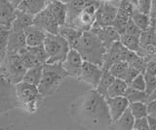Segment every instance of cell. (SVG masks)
I'll list each match as a JSON object with an SVG mask.
<instances>
[{
    "label": "cell",
    "instance_id": "cell-1",
    "mask_svg": "<svg viewBox=\"0 0 156 130\" xmlns=\"http://www.w3.org/2000/svg\"><path fill=\"white\" fill-rule=\"evenodd\" d=\"M70 115L81 124L91 127H109L111 118L106 100L96 89L81 95L70 106Z\"/></svg>",
    "mask_w": 156,
    "mask_h": 130
},
{
    "label": "cell",
    "instance_id": "cell-2",
    "mask_svg": "<svg viewBox=\"0 0 156 130\" xmlns=\"http://www.w3.org/2000/svg\"><path fill=\"white\" fill-rule=\"evenodd\" d=\"M73 50L78 52L84 62H89L100 67L102 66L106 50L93 32H83Z\"/></svg>",
    "mask_w": 156,
    "mask_h": 130
},
{
    "label": "cell",
    "instance_id": "cell-3",
    "mask_svg": "<svg viewBox=\"0 0 156 130\" xmlns=\"http://www.w3.org/2000/svg\"><path fill=\"white\" fill-rule=\"evenodd\" d=\"M66 77L68 76L62 68V63L43 64L42 78L37 86L41 97H48L53 95Z\"/></svg>",
    "mask_w": 156,
    "mask_h": 130
},
{
    "label": "cell",
    "instance_id": "cell-4",
    "mask_svg": "<svg viewBox=\"0 0 156 130\" xmlns=\"http://www.w3.org/2000/svg\"><path fill=\"white\" fill-rule=\"evenodd\" d=\"M27 68L23 64L18 52H8L0 64V73L9 84L16 85L23 82Z\"/></svg>",
    "mask_w": 156,
    "mask_h": 130
},
{
    "label": "cell",
    "instance_id": "cell-5",
    "mask_svg": "<svg viewBox=\"0 0 156 130\" xmlns=\"http://www.w3.org/2000/svg\"><path fill=\"white\" fill-rule=\"evenodd\" d=\"M15 89H16V97L19 108L23 109L30 115L37 113L39 102L41 99V95L39 93L37 86L21 82L15 85Z\"/></svg>",
    "mask_w": 156,
    "mask_h": 130
},
{
    "label": "cell",
    "instance_id": "cell-6",
    "mask_svg": "<svg viewBox=\"0 0 156 130\" xmlns=\"http://www.w3.org/2000/svg\"><path fill=\"white\" fill-rule=\"evenodd\" d=\"M43 47L48 57V64L62 63L70 50L68 43L58 34H47Z\"/></svg>",
    "mask_w": 156,
    "mask_h": 130
},
{
    "label": "cell",
    "instance_id": "cell-7",
    "mask_svg": "<svg viewBox=\"0 0 156 130\" xmlns=\"http://www.w3.org/2000/svg\"><path fill=\"white\" fill-rule=\"evenodd\" d=\"M102 1H96V0H87L85 6L80 11L67 26H70L79 32L83 33L90 31L95 23V18L97 11L99 10Z\"/></svg>",
    "mask_w": 156,
    "mask_h": 130
},
{
    "label": "cell",
    "instance_id": "cell-8",
    "mask_svg": "<svg viewBox=\"0 0 156 130\" xmlns=\"http://www.w3.org/2000/svg\"><path fill=\"white\" fill-rule=\"evenodd\" d=\"M19 108L15 85L9 84L0 73V115Z\"/></svg>",
    "mask_w": 156,
    "mask_h": 130
},
{
    "label": "cell",
    "instance_id": "cell-9",
    "mask_svg": "<svg viewBox=\"0 0 156 130\" xmlns=\"http://www.w3.org/2000/svg\"><path fill=\"white\" fill-rule=\"evenodd\" d=\"M118 5H115L111 1H102L99 10L97 11L95 23L93 26L95 27L112 26L117 14Z\"/></svg>",
    "mask_w": 156,
    "mask_h": 130
},
{
    "label": "cell",
    "instance_id": "cell-10",
    "mask_svg": "<svg viewBox=\"0 0 156 130\" xmlns=\"http://www.w3.org/2000/svg\"><path fill=\"white\" fill-rule=\"evenodd\" d=\"M134 9H135V6H134L133 1L123 0V1L119 2L115 20L113 22V25H112V27L119 33V35H122L124 33L125 27L127 25V23H128V22L131 20Z\"/></svg>",
    "mask_w": 156,
    "mask_h": 130
},
{
    "label": "cell",
    "instance_id": "cell-11",
    "mask_svg": "<svg viewBox=\"0 0 156 130\" xmlns=\"http://www.w3.org/2000/svg\"><path fill=\"white\" fill-rule=\"evenodd\" d=\"M102 73H104V71H102L101 67L89 63V62H83L80 74L77 80L91 85L93 89H96L100 83Z\"/></svg>",
    "mask_w": 156,
    "mask_h": 130
},
{
    "label": "cell",
    "instance_id": "cell-12",
    "mask_svg": "<svg viewBox=\"0 0 156 130\" xmlns=\"http://www.w3.org/2000/svg\"><path fill=\"white\" fill-rule=\"evenodd\" d=\"M33 25L41 28L47 34H58V27H60L56 18L47 7L34 17Z\"/></svg>",
    "mask_w": 156,
    "mask_h": 130
},
{
    "label": "cell",
    "instance_id": "cell-13",
    "mask_svg": "<svg viewBox=\"0 0 156 130\" xmlns=\"http://www.w3.org/2000/svg\"><path fill=\"white\" fill-rule=\"evenodd\" d=\"M83 62L84 61H83L81 55L78 54V52L70 49L69 52H67L66 59L62 62V68L66 72L67 76L77 79L79 77Z\"/></svg>",
    "mask_w": 156,
    "mask_h": 130
},
{
    "label": "cell",
    "instance_id": "cell-14",
    "mask_svg": "<svg viewBox=\"0 0 156 130\" xmlns=\"http://www.w3.org/2000/svg\"><path fill=\"white\" fill-rule=\"evenodd\" d=\"M126 49L122 46L120 41L115 42L109 49H107L105 56H104V62H102L101 69L102 71H108L110 67L115 64L116 62L123 61Z\"/></svg>",
    "mask_w": 156,
    "mask_h": 130
},
{
    "label": "cell",
    "instance_id": "cell-15",
    "mask_svg": "<svg viewBox=\"0 0 156 130\" xmlns=\"http://www.w3.org/2000/svg\"><path fill=\"white\" fill-rule=\"evenodd\" d=\"M91 32L99 38V40L104 45L105 50L114 44L115 42H118L120 40V35L112 26H106V27H95L93 26L91 28Z\"/></svg>",
    "mask_w": 156,
    "mask_h": 130
},
{
    "label": "cell",
    "instance_id": "cell-16",
    "mask_svg": "<svg viewBox=\"0 0 156 130\" xmlns=\"http://www.w3.org/2000/svg\"><path fill=\"white\" fill-rule=\"evenodd\" d=\"M106 104L108 108L109 115L111 118V122L119 118L127 110L129 109V101L127 100L125 96L121 97H113L106 98Z\"/></svg>",
    "mask_w": 156,
    "mask_h": 130
},
{
    "label": "cell",
    "instance_id": "cell-17",
    "mask_svg": "<svg viewBox=\"0 0 156 130\" xmlns=\"http://www.w3.org/2000/svg\"><path fill=\"white\" fill-rule=\"evenodd\" d=\"M27 48V41L24 31H15L10 29L6 52H19L21 50Z\"/></svg>",
    "mask_w": 156,
    "mask_h": 130
},
{
    "label": "cell",
    "instance_id": "cell-18",
    "mask_svg": "<svg viewBox=\"0 0 156 130\" xmlns=\"http://www.w3.org/2000/svg\"><path fill=\"white\" fill-rule=\"evenodd\" d=\"M24 35H26L27 48H33L43 45L47 33L43 31L41 28L31 25L24 30Z\"/></svg>",
    "mask_w": 156,
    "mask_h": 130
},
{
    "label": "cell",
    "instance_id": "cell-19",
    "mask_svg": "<svg viewBox=\"0 0 156 130\" xmlns=\"http://www.w3.org/2000/svg\"><path fill=\"white\" fill-rule=\"evenodd\" d=\"M48 2L46 0H22L17 10L35 17L47 7Z\"/></svg>",
    "mask_w": 156,
    "mask_h": 130
},
{
    "label": "cell",
    "instance_id": "cell-20",
    "mask_svg": "<svg viewBox=\"0 0 156 130\" xmlns=\"http://www.w3.org/2000/svg\"><path fill=\"white\" fill-rule=\"evenodd\" d=\"M15 12L16 9H14L10 1L0 0V26L11 29L12 22L15 18Z\"/></svg>",
    "mask_w": 156,
    "mask_h": 130
},
{
    "label": "cell",
    "instance_id": "cell-21",
    "mask_svg": "<svg viewBox=\"0 0 156 130\" xmlns=\"http://www.w3.org/2000/svg\"><path fill=\"white\" fill-rule=\"evenodd\" d=\"M47 8L49 11L52 13L54 18H56L58 25H65L66 21V5L63 1H58V0H53L49 1Z\"/></svg>",
    "mask_w": 156,
    "mask_h": 130
},
{
    "label": "cell",
    "instance_id": "cell-22",
    "mask_svg": "<svg viewBox=\"0 0 156 130\" xmlns=\"http://www.w3.org/2000/svg\"><path fill=\"white\" fill-rule=\"evenodd\" d=\"M33 16L27 15V14L16 10L14 21L11 25V29L15 31H24L27 27L33 25Z\"/></svg>",
    "mask_w": 156,
    "mask_h": 130
},
{
    "label": "cell",
    "instance_id": "cell-23",
    "mask_svg": "<svg viewBox=\"0 0 156 130\" xmlns=\"http://www.w3.org/2000/svg\"><path fill=\"white\" fill-rule=\"evenodd\" d=\"M134 124L135 118L131 115L130 111L127 110L119 118L110 123L108 128L110 130H134Z\"/></svg>",
    "mask_w": 156,
    "mask_h": 130
},
{
    "label": "cell",
    "instance_id": "cell-24",
    "mask_svg": "<svg viewBox=\"0 0 156 130\" xmlns=\"http://www.w3.org/2000/svg\"><path fill=\"white\" fill-rule=\"evenodd\" d=\"M58 34L61 35L63 39L68 43V46H69L70 49H74L78 40L80 39L82 33L74 29V28L65 25H62L58 27Z\"/></svg>",
    "mask_w": 156,
    "mask_h": 130
},
{
    "label": "cell",
    "instance_id": "cell-25",
    "mask_svg": "<svg viewBox=\"0 0 156 130\" xmlns=\"http://www.w3.org/2000/svg\"><path fill=\"white\" fill-rule=\"evenodd\" d=\"M86 1L87 0H70V1L65 2L66 5V25H68L76 18V16L83 9V7L85 6Z\"/></svg>",
    "mask_w": 156,
    "mask_h": 130
},
{
    "label": "cell",
    "instance_id": "cell-26",
    "mask_svg": "<svg viewBox=\"0 0 156 130\" xmlns=\"http://www.w3.org/2000/svg\"><path fill=\"white\" fill-rule=\"evenodd\" d=\"M42 71H43V65H38L27 69L26 74L23 76V82L34 86H38L42 78Z\"/></svg>",
    "mask_w": 156,
    "mask_h": 130
},
{
    "label": "cell",
    "instance_id": "cell-27",
    "mask_svg": "<svg viewBox=\"0 0 156 130\" xmlns=\"http://www.w3.org/2000/svg\"><path fill=\"white\" fill-rule=\"evenodd\" d=\"M128 84L123 80L115 79L114 82L110 85V88L107 90V98L113 97H121L125 96V93L128 89Z\"/></svg>",
    "mask_w": 156,
    "mask_h": 130
},
{
    "label": "cell",
    "instance_id": "cell-28",
    "mask_svg": "<svg viewBox=\"0 0 156 130\" xmlns=\"http://www.w3.org/2000/svg\"><path fill=\"white\" fill-rule=\"evenodd\" d=\"M120 43L122 44L126 50H128L132 52L138 54L140 50V37L138 36H132V35H120Z\"/></svg>",
    "mask_w": 156,
    "mask_h": 130
},
{
    "label": "cell",
    "instance_id": "cell-29",
    "mask_svg": "<svg viewBox=\"0 0 156 130\" xmlns=\"http://www.w3.org/2000/svg\"><path fill=\"white\" fill-rule=\"evenodd\" d=\"M129 69H130V65L127 62L119 61L112 65L108 69V72L115 79L126 81L127 76H128L129 73Z\"/></svg>",
    "mask_w": 156,
    "mask_h": 130
},
{
    "label": "cell",
    "instance_id": "cell-30",
    "mask_svg": "<svg viewBox=\"0 0 156 130\" xmlns=\"http://www.w3.org/2000/svg\"><path fill=\"white\" fill-rule=\"evenodd\" d=\"M114 80H115V78L109 73L108 71H104V73H102V76L100 80V83L98 85L96 90L106 99L107 98V90H108V88H110V85L114 82Z\"/></svg>",
    "mask_w": 156,
    "mask_h": 130
},
{
    "label": "cell",
    "instance_id": "cell-31",
    "mask_svg": "<svg viewBox=\"0 0 156 130\" xmlns=\"http://www.w3.org/2000/svg\"><path fill=\"white\" fill-rule=\"evenodd\" d=\"M131 20L133 21V22L138 26L141 32H144L145 30H147L150 26V20H149V16H146L138 12L136 10V8L134 9L133 14H132Z\"/></svg>",
    "mask_w": 156,
    "mask_h": 130
},
{
    "label": "cell",
    "instance_id": "cell-32",
    "mask_svg": "<svg viewBox=\"0 0 156 130\" xmlns=\"http://www.w3.org/2000/svg\"><path fill=\"white\" fill-rule=\"evenodd\" d=\"M125 97L129 101V103H136V102L147 103V100H148V95L145 92L129 88V86L125 93Z\"/></svg>",
    "mask_w": 156,
    "mask_h": 130
},
{
    "label": "cell",
    "instance_id": "cell-33",
    "mask_svg": "<svg viewBox=\"0 0 156 130\" xmlns=\"http://www.w3.org/2000/svg\"><path fill=\"white\" fill-rule=\"evenodd\" d=\"M18 54L20 57H21V60L23 62V64L24 65V67L27 68V70L29 68H32V67L38 66V65H42L39 63V61L35 58V56L27 50V48L21 50Z\"/></svg>",
    "mask_w": 156,
    "mask_h": 130
},
{
    "label": "cell",
    "instance_id": "cell-34",
    "mask_svg": "<svg viewBox=\"0 0 156 130\" xmlns=\"http://www.w3.org/2000/svg\"><path fill=\"white\" fill-rule=\"evenodd\" d=\"M131 115H133L135 119L143 118L147 117V108H146V103L136 102V103H130L129 109Z\"/></svg>",
    "mask_w": 156,
    "mask_h": 130
},
{
    "label": "cell",
    "instance_id": "cell-35",
    "mask_svg": "<svg viewBox=\"0 0 156 130\" xmlns=\"http://www.w3.org/2000/svg\"><path fill=\"white\" fill-rule=\"evenodd\" d=\"M140 48L156 44V34L154 32L153 27H149L147 30L141 32L140 36Z\"/></svg>",
    "mask_w": 156,
    "mask_h": 130
},
{
    "label": "cell",
    "instance_id": "cell-36",
    "mask_svg": "<svg viewBox=\"0 0 156 130\" xmlns=\"http://www.w3.org/2000/svg\"><path fill=\"white\" fill-rule=\"evenodd\" d=\"M27 50L31 52V54L35 56V58L39 61L40 64H45L47 63L48 57L46 55V52L44 50V47L42 46H38V47H33V48H27Z\"/></svg>",
    "mask_w": 156,
    "mask_h": 130
},
{
    "label": "cell",
    "instance_id": "cell-37",
    "mask_svg": "<svg viewBox=\"0 0 156 130\" xmlns=\"http://www.w3.org/2000/svg\"><path fill=\"white\" fill-rule=\"evenodd\" d=\"M136 10L144 14V15L149 16L151 10V0H138V1H133Z\"/></svg>",
    "mask_w": 156,
    "mask_h": 130
},
{
    "label": "cell",
    "instance_id": "cell-38",
    "mask_svg": "<svg viewBox=\"0 0 156 130\" xmlns=\"http://www.w3.org/2000/svg\"><path fill=\"white\" fill-rule=\"evenodd\" d=\"M128 85H129V88L145 92V81H144V74H139Z\"/></svg>",
    "mask_w": 156,
    "mask_h": 130
},
{
    "label": "cell",
    "instance_id": "cell-39",
    "mask_svg": "<svg viewBox=\"0 0 156 130\" xmlns=\"http://www.w3.org/2000/svg\"><path fill=\"white\" fill-rule=\"evenodd\" d=\"M144 77L145 81V93L149 96L156 88V77L147 73H144Z\"/></svg>",
    "mask_w": 156,
    "mask_h": 130
},
{
    "label": "cell",
    "instance_id": "cell-40",
    "mask_svg": "<svg viewBox=\"0 0 156 130\" xmlns=\"http://www.w3.org/2000/svg\"><path fill=\"white\" fill-rule=\"evenodd\" d=\"M123 34L140 37V34H141V31H140V28L133 22V21L130 20V21L128 22V23H127L126 27H125V30H124V33H123ZM123 34H122V35H123Z\"/></svg>",
    "mask_w": 156,
    "mask_h": 130
},
{
    "label": "cell",
    "instance_id": "cell-41",
    "mask_svg": "<svg viewBox=\"0 0 156 130\" xmlns=\"http://www.w3.org/2000/svg\"><path fill=\"white\" fill-rule=\"evenodd\" d=\"M134 130H150L147 117L143 118H139V119H135Z\"/></svg>",
    "mask_w": 156,
    "mask_h": 130
},
{
    "label": "cell",
    "instance_id": "cell-42",
    "mask_svg": "<svg viewBox=\"0 0 156 130\" xmlns=\"http://www.w3.org/2000/svg\"><path fill=\"white\" fill-rule=\"evenodd\" d=\"M147 108V117L156 118V101H149L146 103Z\"/></svg>",
    "mask_w": 156,
    "mask_h": 130
},
{
    "label": "cell",
    "instance_id": "cell-43",
    "mask_svg": "<svg viewBox=\"0 0 156 130\" xmlns=\"http://www.w3.org/2000/svg\"><path fill=\"white\" fill-rule=\"evenodd\" d=\"M150 26L153 27L156 23V0H151V10L149 14Z\"/></svg>",
    "mask_w": 156,
    "mask_h": 130
},
{
    "label": "cell",
    "instance_id": "cell-44",
    "mask_svg": "<svg viewBox=\"0 0 156 130\" xmlns=\"http://www.w3.org/2000/svg\"><path fill=\"white\" fill-rule=\"evenodd\" d=\"M144 73H147V74H150L156 77V61L151 60L146 63Z\"/></svg>",
    "mask_w": 156,
    "mask_h": 130
},
{
    "label": "cell",
    "instance_id": "cell-45",
    "mask_svg": "<svg viewBox=\"0 0 156 130\" xmlns=\"http://www.w3.org/2000/svg\"><path fill=\"white\" fill-rule=\"evenodd\" d=\"M147 119H148V123H149V128H150V130H156V118L147 117Z\"/></svg>",
    "mask_w": 156,
    "mask_h": 130
},
{
    "label": "cell",
    "instance_id": "cell-46",
    "mask_svg": "<svg viewBox=\"0 0 156 130\" xmlns=\"http://www.w3.org/2000/svg\"><path fill=\"white\" fill-rule=\"evenodd\" d=\"M149 101H156V88L153 90V92L148 96L147 102H149Z\"/></svg>",
    "mask_w": 156,
    "mask_h": 130
},
{
    "label": "cell",
    "instance_id": "cell-47",
    "mask_svg": "<svg viewBox=\"0 0 156 130\" xmlns=\"http://www.w3.org/2000/svg\"><path fill=\"white\" fill-rule=\"evenodd\" d=\"M153 29H154V32H155V34H156V23H155L154 26H153Z\"/></svg>",
    "mask_w": 156,
    "mask_h": 130
}]
</instances>
